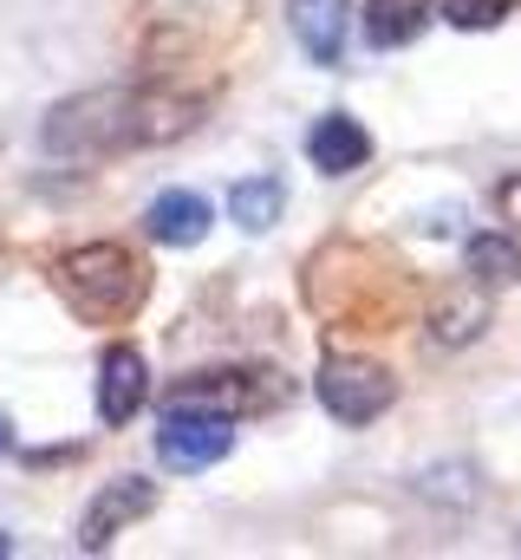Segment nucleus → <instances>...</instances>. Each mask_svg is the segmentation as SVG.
<instances>
[{
    "mask_svg": "<svg viewBox=\"0 0 521 560\" xmlns=\"http://www.w3.org/2000/svg\"><path fill=\"white\" fill-rule=\"evenodd\" d=\"M0 450H13V423H7V411H0Z\"/></svg>",
    "mask_w": 521,
    "mask_h": 560,
    "instance_id": "a211bd4d",
    "label": "nucleus"
},
{
    "mask_svg": "<svg viewBox=\"0 0 521 560\" xmlns=\"http://www.w3.org/2000/svg\"><path fill=\"white\" fill-rule=\"evenodd\" d=\"M483 332H489L483 280H476V287H463V293H443V300L430 306V339H437V346H470V339H483Z\"/></svg>",
    "mask_w": 521,
    "mask_h": 560,
    "instance_id": "f8f14e48",
    "label": "nucleus"
},
{
    "mask_svg": "<svg viewBox=\"0 0 521 560\" xmlns=\"http://www.w3.org/2000/svg\"><path fill=\"white\" fill-rule=\"evenodd\" d=\"M430 13H437V0H366V39L379 52H397L430 26Z\"/></svg>",
    "mask_w": 521,
    "mask_h": 560,
    "instance_id": "ddd939ff",
    "label": "nucleus"
},
{
    "mask_svg": "<svg viewBox=\"0 0 521 560\" xmlns=\"http://www.w3.org/2000/svg\"><path fill=\"white\" fill-rule=\"evenodd\" d=\"M157 509V482L150 476H112L92 502H85V515H79V555H105L125 528H137L143 515Z\"/></svg>",
    "mask_w": 521,
    "mask_h": 560,
    "instance_id": "0eeeda50",
    "label": "nucleus"
},
{
    "mask_svg": "<svg viewBox=\"0 0 521 560\" xmlns=\"http://www.w3.org/2000/svg\"><path fill=\"white\" fill-rule=\"evenodd\" d=\"M496 202H502V209H509V215H521V176H509V183H502V189H496Z\"/></svg>",
    "mask_w": 521,
    "mask_h": 560,
    "instance_id": "f3484780",
    "label": "nucleus"
},
{
    "mask_svg": "<svg viewBox=\"0 0 521 560\" xmlns=\"http://www.w3.org/2000/svg\"><path fill=\"white\" fill-rule=\"evenodd\" d=\"M209 118V92H183V85H92L59 98L39 118V150L59 163H105L130 150H163L202 131Z\"/></svg>",
    "mask_w": 521,
    "mask_h": 560,
    "instance_id": "f257e3e1",
    "label": "nucleus"
},
{
    "mask_svg": "<svg viewBox=\"0 0 521 560\" xmlns=\"http://www.w3.org/2000/svg\"><path fill=\"white\" fill-rule=\"evenodd\" d=\"M0 555H13V535H0Z\"/></svg>",
    "mask_w": 521,
    "mask_h": 560,
    "instance_id": "6ab92c4d",
    "label": "nucleus"
},
{
    "mask_svg": "<svg viewBox=\"0 0 521 560\" xmlns=\"http://www.w3.org/2000/svg\"><path fill=\"white\" fill-rule=\"evenodd\" d=\"M287 392H280V372H248V365H222V372H189L163 392V405H202V411H222V418H255L274 411Z\"/></svg>",
    "mask_w": 521,
    "mask_h": 560,
    "instance_id": "39448f33",
    "label": "nucleus"
},
{
    "mask_svg": "<svg viewBox=\"0 0 521 560\" xmlns=\"http://www.w3.org/2000/svg\"><path fill=\"white\" fill-rule=\"evenodd\" d=\"M346 261H352V275H339V255H333V248L313 255V261H306V300H313L326 319H339V326L391 332V319L404 313V280H397V268L359 255L352 242H346Z\"/></svg>",
    "mask_w": 521,
    "mask_h": 560,
    "instance_id": "7ed1b4c3",
    "label": "nucleus"
},
{
    "mask_svg": "<svg viewBox=\"0 0 521 560\" xmlns=\"http://www.w3.org/2000/svg\"><path fill=\"white\" fill-rule=\"evenodd\" d=\"M235 450V418L202 411V405H163L157 418V456L170 469H209Z\"/></svg>",
    "mask_w": 521,
    "mask_h": 560,
    "instance_id": "423d86ee",
    "label": "nucleus"
},
{
    "mask_svg": "<svg viewBox=\"0 0 521 560\" xmlns=\"http://www.w3.org/2000/svg\"><path fill=\"white\" fill-rule=\"evenodd\" d=\"M143 405H150L143 352L137 346H105V359H99V418H105V430H125Z\"/></svg>",
    "mask_w": 521,
    "mask_h": 560,
    "instance_id": "6e6552de",
    "label": "nucleus"
},
{
    "mask_svg": "<svg viewBox=\"0 0 521 560\" xmlns=\"http://www.w3.org/2000/svg\"><path fill=\"white\" fill-rule=\"evenodd\" d=\"M306 156H313L320 176H352V170L372 163V131H366L359 118H346V112H326V118L306 131Z\"/></svg>",
    "mask_w": 521,
    "mask_h": 560,
    "instance_id": "9b49d317",
    "label": "nucleus"
},
{
    "mask_svg": "<svg viewBox=\"0 0 521 560\" xmlns=\"http://www.w3.org/2000/svg\"><path fill=\"white\" fill-rule=\"evenodd\" d=\"M280 209H287V189H280L274 176H248V183H235V189H229V215H235L248 235L274 229V222H280Z\"/></svg>",
    "mask_w": 521,
    "mask_h": 560,
    "instance_id": "2eb2a0df",
    "label": "nucleus"
},
{
    "mask_svg": "<svg viewBox=\"0 0 521 560\" xmlns=\"http://www.w3.org/2000/svg\"><path fill=\"white\" fill-rule=\"evenodd\" d=\"M463 261H470V280H483V287H516L521 280V242L516 235H470Z\"/></svg>",
    "mask_w": 521,
    "mask_h": 560,
    "instance_id": "4468645a",
    "label": "nucleus"
},
{
    "mask_svg": "<svg viewBox=\"0 0 521 560\" xmlns=\"http://www.w3.org/2000/svg\"><path fill=\"white\" fill-rule=\"evenodd\" d=\"M209 222H216V209H209V196H196V189H163V196H150V209H143V235L163 242V248H196V242L209 235Z\"/></svg>",
    "mask_w": 521,
    "mask_h": 560,
    "instance_id": "9d476101",
    "label": "nucleus"
},
{
    "mask_svg": "<svg viewBox=\"0 0 521 560\" xmlns=\"http://www.w3.org/2000/svg\"><path fill=\"white\" fill-rule=\"evenodd\" d=\"M516 13V0H443V20L463 26V33H483V26H502Z\"/></svg>",
    "mask_w": 521,
    "mask_h": 560,
    "instance_id": "dca6fc26",
    "label": "nucleus"
},
{
    "mask_svg": "<svg viewBox=\"0 0 521 560\" xmlns=\"http://www.w3.org/2000/svg\"><path fill=\"white\" fill-rule=\"evenodd\" d=\"M46 280L66 300V313L85 319V326H125L150 300V268L125 242H79V248L46 261Z\"/></svg>",
    "mask_w": 521,
    "mask_h": 560,
    "instance_id": "f03ea898",
    "label": "nucleus"
},
{
    "mask_svg": "<svg viewBox=\"0 0 521 560\" xmlns=\"http://www.w3.org/2000/svg\"><path fill=\"white\" fill-rule=\"evenodd\" d=\"M313 392H320L326 418H339V423H372L397 405V378L379 359H359V352H326Z\"/></svg>",
    "mask_w": 521,
    "mask_h": 560,
    "instance_id": "20e7f679",
    "label": "nucleus"
},
{
    "mask_svg": "<svg viewBox=\"0 0 521 560\" xmlns=\"http://www.w3.org/2000/svg\"><path fill=\"white\" fill-rule=\"evenodd\" d=\"M287 26L313 66H339L352 39V7L346 0H287Z\"/></svg>",
    "mask_w": 521,
    "mask_h": 560,
    "instance_id": "1a4fd4ad",
    "label": "nucleus"
}]
</instances>
